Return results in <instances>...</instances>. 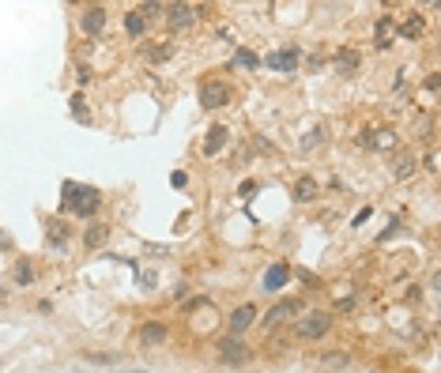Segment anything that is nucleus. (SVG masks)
<instances>
[{
    "label": "nucleus",
    "mask_w": 441,
    "mask_h": 373,
    "mask_svg": "<svg viewBox=\"0 0 441 373\" xmlns=\"http://www.w3.org/2000/svg\"><path fill=\"white\" fill-rule=\"evenodd\" d=\"M332 328V317L321 313V310H313V313H302L294 321V335L298 340H321V335Z\"/></svg>",
    "instance_id": "obj_1"
},
{
    "label": "nucleus",
    "mask_w": 441,
    "mask_h": 373,
    "mask_svg": "<svg viewBox=\"0 0 441 373\" xmlns=\"http://www.w3.org/2000/svg\"><path fill=\"white\" fill-rule=\"evenodd\" d=\"M230 102V87L223 79H204L200 83V106L204 109H223Z\"/></svg>",
    "instance_id": "obj_2"
},
{
    "label": "nucleus",
    "mask_w": 441,
    "mask_h": 373,
    "mask_svg": "<svg viewBox=\"0 0 441 373\" xmlns=\"http://www.w3.org/2000/svg\"><path fill=\"white\" fill-rule=\"evenodd\" d=\"M215 347H219V358L227 362V366H246L249 362V347L241 343V335H227V340H219Z\"/></svg>",
    "instance_id": "obj_3"
},
{
    "label": "nucleus",
    "mask_w": 441,
    "mask_h": 373,
    "mask_svg": "<svg viewBox=\"0 0 441 373\" xmlns=\"http://www.w3.org/2000/svg\"><path fill=\"white\" fill-rule=\"evenodd\" d=\"M260 64H264V68H276V72H294L298 64H302V53H298L294 45H283V50H271Z\"/></svg>",
    "instance_id": "obj_4"
},
{
    "label": "nucleus",
    "mask_w": 441,
    "mask_h": 373,
    "mask_svg": "<svg viewBox=\"0 0 441 373\" xmlns=\"http://www.w3.org/2000/svg\"><path fill=\"white\" fill-rule=\"evenodd\" d=\"M196 15H200V8L185 4V0H177V4L166 8V23H170V31H189L196 23Z\"/></svg>",
    "instance_id": "obj_5"
},
{
    "label": "nucleus",
    "mask_w": 441,
    "mask_h": 373,
    "mask_svg": "<svg viewBox=\"0 0 441 373\" xmlns=\"http://www.w3.org/2000/svg\"><path fill=\"white\" fill-rule=\"evenodd\" d=\"M253 321H257V305H238V310L227 317V328H230V335H241Z\"/></svg>",
    "instance_id": "obj_6"
},
{
    "label": "nucleus",
    "mask_w": 441,
    "mask_h": 373,
    "mask_svg": "<svg viewBox=\"0 0 441 373\" xmlns=\"http://www.w3.org/2000/svg\"><path fill=\"white\" fill-rule=\"evenodd\" d=\"M359 64H362L359 50H351V45H340V50H336V72H340V76H354Z\"/></svg>",
    "instance_id": "obj_7"
},
{
    "label": "nucleus",
    "mask_w": 441,
    "mask_h": 373,
    "mask_svg": "<svg viewBox=\"0 0 441 373\" xmlns=\"http://www.w3.org/2000/svg\"><path fill=\"white\" fill-rule=\"evenodd\" d=\"M290 313H298V302H294V298H283L279 305H271V310L264 313V321H260V324H264V328H276V324H283Z\"/></svg>",
    "instance_id": "obj_8"
},
{
    "label": "nucleus",
    "mask_w": 441,
    "mask_h": 373,
    "mask_svg": "<svg viewBox=\"0 0 441 373\" xmlns=\"http://www.w3.org/2000/svg\"><path fill=\"white\" fill-rule=\"evenodd\" d=\"M114 234V227H106V222H91L87 230H83V249H102Z\"/></svg>",
    "instance_id": "obj_9"
},
{
    "label": "nucleus",
    "mask_w": 441,
    "mask_h": 373,
    "mask_svg": "<svg viewBox=\"0 0 441 373\" xmlns=\"http://www.w3.org/2000/svg\"><path fill=\"white\" fill-rule=\"evenodd\" d=\"M80 26H83V34H98L102 26H106V8H83V15H80Z\"/></svg>",
    "instance_id": "obj_10"
},
{
    "label": "nucleus",
    "mask_w": 441,
    "mask_h": 373,
    "mask_svg": "<svg viewBox=\"0 0 441 373\" xmlns=\"http://www.w3.org/2000/svg\"><path fill=\"white\" fill-rule=\"evenodd\" d=\"M166 324H158V321H151V324H144V328H140V343H144V347H163L166 343Z\"/></svg>",
    "instance_id": "obj_11"
},
{
    "label": "nucleus",
    "mask_w": 441,
    "mask_h": 373,
    "mask_svg": "<svg viewBox=\"0 0 441 373\" xmlns=\"http://www.w3.org/2000/svg\"><path fill=\"white\" fill-rule=\"evenodd\" d=\"M362 144L366 147H378V151H392V147H396V132H392V128H378V132H370Z\"/></svg>",
    "instance_id": "obj_12"
},
{
    "label": "nucleus",
    "mask_w": 441,
    "mask_h": 373,
    "mask_svg": "<svg viewBox=\"0 0 441 373\" xmlns=\"http://www.w3.org/2000/svg\"><path fill=\"white\" fill-rule=\"evenodd\" d=\"M72 208H76V215H95L98 211V192L95 189H83V197L80 200H68Z\"/></svg>",
    "instance_id": "obj_13"
},
{
    "label": "nucleus",
    "mask_w": 441,
    "mask_h": 373,
    "mask_svg": "<svg viewBox=\"0 0 441 373\" xmlns=\"http://www.w3.org/2000/svg\"><path fill=\"white\" fill-rule=\"evenodd\" d=\"M392 15H381L378 26H373V42H378V50H389V42H392Z\"/></svg>",
    "instance_id": "obj_14"
},
{
    "label": "nucleus",
    "mask_w": 441,
    "mask_h": 373,
    "mask_svg": "<svg viewBox=\"0 0 441 373\" xmlns=\"http://www.w3.org/2000/svg\"><path fill=\"white\" fill-rule=\"evenodd\" d=\"M294 200L298 204L317 200V181H313V177H298V181H294Z\"/></svg>",
    "instance_id": "obj_15"
},
{
    "label": "nucleus",
    "mask_w": 441,
    "mask_h": 373,
    "mask_svg": "<svg viewBox=\"0 0 441 373\" xmlns=\"http://www.w3.org/2000/svg\"><path fill=\"white\" fill-rule=\"evenodd\" d=\"M283 283H287V264H271L268 272H264V291H271V294H276Z\"/></svg>",
    "instance_id": "obj_16"
},
{
    "label": "nucleus",
    "mask_w": 441,
    "mask_h": 373,
    "mask_svg": "<svg viewBox=\"0 0 441 373\" xmlns=\"http://www.w3.org/2000/svg\"><path fill=\"white\" fill-rule=\"evenodd\" d=\"M125 31L133 34V38H144V34H147V20L140 12H128L125 15Z\"/></svg>",
    "instance_id": "obj_17"
},
{
    "label": "nucleus",
    "mask_w": 441,
    "mask_h": 373,
    "mask_svg": "<svg viewBox=\"0 0 441 373\" xmlns=\"http://www.w3.org/2000/svg\"><path fill=\"white\" fill-rule=\"evenodd\" d=\"M223 144H227V128H223V125H215L211 132H208V144H204V155H215Z\"/></svg>",
    "instance_id": "obj_18"
},
{
    "label": "nucleus",
    "mask_w": 441,
    "mask_h": 373,
    "mask_svg": "<svg viewBox=\"0 0 441 373\" xmlns=\"http://www.w3.org/2000/svg\"><path fill=\"white\" fill-rule=\"evenodd\" d=\"M147 53V61H166V57H174V45L170 42H151V50H144Z\"/></svg>",
    "instance_id": "obj_19"
},
{
    "label": "nucleus",
    "mask_w": 441,
    "mask_h": 373,
    "mask_svg": "<svg viewBox=\"0 0 441 373\" xmlns=\"http://www.w3.org/2000/svg\"><path fill=\"white\" fill-rule=\"evenodd\" d=\"M415 155H411V151H403L400 158H396V177H411V174H415Z\"/></svg>",
    "instance_id": "obj_20"
},
{
    "label": "nucleus",
    "mask_w": 441,
    "mask_h": 373,
    "mask_svg": "<svg viewBox=\"0 0 441 373\" xmlns=\"http://www.w3.org/2000/svg\"><path fill=\"white\" fill-rule=\"evenodd\" d=\"M400 34H403V38H419V34H422V15H411V20H403Z\"/></svg>",
    "instance_id": "obj_21"
},
{
    "label": "nucleus",
    "mask_w": 441,
    "mask_h": 373,
    "mask_svg": "<svg viewBox=\"0 0 441 373\" xmlns=\"http://www.w3.org/2000/svg\"><path fill=\"white\" fill-rule=\"evenodd\" d=\"M140 15H144V20H155V15H163L166 12V4H158V0H147V4H140L136 8Z\"/></svg>",
    "instance_id": "obj_22"
},
{
    "label": "nucleus",
    "mask_w": 441,
    "mask_h": 373,
    "mask_svg": "<svg viewBox=\"0 0 441 373\" xmlns=\"http://www.w3.org/2000/svg\"><path fill=\"white\" fill-rule=\"evenodd\" d=\"M15 283H31V279H34V272H31V264H27V260H20V264H15Z\"/></svg>",
    "instance_id": "obj_23"
},
{
    "label": "nucleus",
    "mask_w": 441,
    "mask_h": 373,
    "mask_svg": "<svg viewBox=\"0 0 441 373\" xmlns=\"http://www.w3.org/2000/svg\"><path fill=\"white\" fill-rule=\"evenodd\" d=\"M234 61H238L241 68H257V64H260V57H253L249 50H238V53H234Z\"/></svg>",
    "instance_id": "obj_24"
}]
</instances>
